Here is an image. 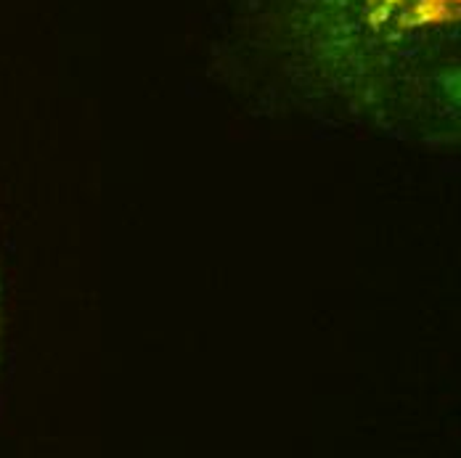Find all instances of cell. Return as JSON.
Here are the masks:
<instances>
[{"label":"cell","mask_w":461,"mask_h":458,"mask_svg":"<svg viewBox=\"0 0 461 458\" xmlns=\"http://www.w3.org/2000/svg\"><path fill=\"white\" fill-rule=\"evenodd\" d=\"M461 0H239V56L281 95L398 140L461 130Z\"/></svg>","instance_id":"6da1fadb"},{"label":"cell","mask_w":461,"mask_h":458,"mask_svg":"<svg viewBox=\"0 0 461 458\" xmlns=\"http://www.w3.org/2000/svg\"><path fill=\"white\" fill-rule=\"evenodd\" d=\"M0 355H3V281H0Z\"/></svg>","instance_id":"7a4b0ae2"}]
</instances>
